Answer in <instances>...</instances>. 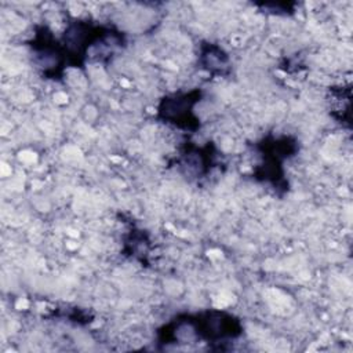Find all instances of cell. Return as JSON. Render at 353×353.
<instances>
[{
    "mask_svg": "<svg viewBox=\"0 0 353 353\" xmlns=\"http://www.w3.org/2000/svg\"><path fill=\"white\" fill-rule=\"evenodd\" d=\"M68 65L84 69L88 62L109 65L127 47V34L113 23L70 17L61 34Z\"/></svg>",
    "mask_w": 353,
    "mask_h": 353,
    "instance_id": "obj_1",
    "label": "cell"
},
{
    "mask_svg": "<svg viewBox=\"0 0 353 353\" xmlns=\"http://www.w3.org/2000/svg\"><path fill=\"white\" fill-rule=\"evenodd\" d=\"M244 332L243 323L236 314L222 309L182 312L172 316L156 330V342L160 346L188 342H207L221 345L239 339Z\"/></svg>",
    "mask_w": 353,
    "mask_h": 353,
    "instance_id": "obj_2",
    "label": "cell"
},
{
    "mask_svg": "<svg viewBox=\"0 0 353 353\" xmlns=\"http://www.w3.org/2000/svg\"><path fill=\"white\" fill-rule=\"evenodd\" d=\"M170 165H174L189 181L201 183L211 178L215 171L223 170L226 164L214 141L197 145L188 138L179 145L176 154L170 160Z\"/></svg>",
    "mask_w": 353,
    "mask_h": 353,
    "instance_id": "obj_5",
    "label": "cell"
},
{
    "mask_svg": "<svg viewBox=\"0 0 353 353\" xmlns=\"http://www.w3.org/2000/svg\"><path fill=\"white\" fill-rule=\"evenodd\" d=\"M197 66L211 77L226 79L232 74V59L225 48L210 40L197 43Z\"/></svg>",
    "mask_w": 353,
    "mask_h": 353,
    "instance_id": "obj_7",
    "label": "cell"
},
{
    "mask_svg": "<svg viewBox=\"0 0 353 353\" xmlns=\"http://www.w3.org/2000/svg\"><path fill=\"white\" fill-rule=\"evenodd\" d=\"M261 12L276 15V17H291L296 12V1H259L252 3Z\"/></svg>",
    "mask_w": 353,
    "mask_h": 353,
    "instance_id": "obj_11",
    "label": "cell"
},
{
    "mask_svg": "<svg viewBox=\"0 0 353 353\" xmlns=\"http://www.w3.org/2000/svg\"><path fill=\"white\" fill-rule=\"evenodd\" d=\"M203 95L200 87L163 95L156 105V120L183 132H197L201 128V120L194 108L201 102Z\"/></svg>",
    "mask_w": 353,
    "mask_h": 353,
    "instance_id": "obj_6",
    "label": "cell"
},
{
    "mask_svg": "<svg viewBox=\"0 0 353 353\" xmlns=\"http://www.w3.org/2000/svg\"><path fill=\"white\" fill-rule=\"evenodd\" d=\"M252 149L261 160L252 167L251 178L269 186L276 196L283 199L290 190L284 164L299 153V139L291 134H266L252 143Z\"/></svg>",
    "mask_w": 353,
    "mask_h": 353,
    "instance_id": "obj_3",
    "label": "cell"
},
{
    "mask_svg": "<svg viewBox=\"0 0 353 353\" xmlns=\"http://www.w3.org/2000/svg\"><path fill=\"white\" fill-rule=\"evenodd\" d=\"M121 241H123L121 254L124 256L138 262L142 266L149 265L152 240H150V234L145 229L131 222L127 226L125 232L123 233Z\"/></svg>",
    "mask_w": 353,
    "mask_h": 353,
    "instance_id": "obj_8",
    "label": "cell"
},
{
    "mask_svg": "<svg viewBox=\"0 0 353 353\" xmlns=\"http://www.w3.org/2000/svg\"><path fill=\"white\" fill-rule=\"evenodd\" d=\"M328 112L330 116L342 127L350 128V103H352V85L338 84L328 88Z\"/></svg>",
    "mask_w": 353,
    "mask_h": 353,
    "instance_id": "obj_9",
    "label": "cell"
},
{
    "mask_svg": "<svg viewBox=\"0 0 353 353\" xmlns=\"http://www.w3.org/2000/svg\"><path fill=\"white\" fill-rule=\"evenodd\" d=\"M29 48L32 65L41 79L62 81L66 69H69L66 54L61 39L46 23H36L33 34L25 41Z\"/></svg>",
    "mask_w": 353,
    "mask_h": 353,
    "instance_id": "obj_4",
    "label": "cell"
},
{
    "mask_svg": "<svg viewBox=\"0 0 353 353\" xmlns=\"http://www.w3.org/2000/svg\"><path fill=\"white\" fill-rule=\"evenodd\" d=\"M51 316L57 317V319H62L69 323H73L76 325H88L90 323L94 321V314L90 310L77 307V306L55 309V312H52Z\"/></svg>",
    "mask_w": 353,
    "mask_h": 353,
    "instance_id": "obj_10",
    "label": "cell"
}]
</instances>
